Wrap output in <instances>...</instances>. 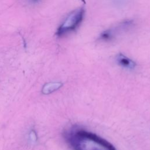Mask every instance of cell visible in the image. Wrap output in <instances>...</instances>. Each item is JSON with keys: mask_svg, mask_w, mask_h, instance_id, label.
Instances as JSON below:
<instances>
[{"mask_svg": "<svg viewBox=\"0 0 150 150\" xmlns=\"http://www.w3.org/2000/svg\"><path fill=\"white\" fill-rule=\"evenodd\" d=\"M74 150H116L105 139L81 129H73L64 134Z\"/></svg>", "mask_w": 150, "mask_h": 150, "instance_id": "obj_1", "label": "cell"}, {"mask_svg": "<svg viewBox=\"0 0 150 150\" xmlns=\"http://www.w3.org/2000/svg\"><path fill=\"white\" fill-rule=\"evenodd\" d=\"M84 16L85 9L83 7L71 11L57 28L56 35L58 37H62L75 31L82 23Z\"/></svg>", "mask_w": 150, "mask_h": 150, "instance_id": "obj_2", "label": "cell"}, {"mask_svg": "<svg viewBox=\"0 0 150 150\" xmlns=\"http://www.w3.org/2000/svg\"><path fill=\"white\" fill-rule=\"evenodd\" d=\"M134 26V21L133 20L125 19L102 32L98 40L103 42H111L119 36L129 31Z\"/></svg>", "mask_w": 150, "mask_h": 150, "instance_id": "obj_3", "label": "cell"}, {"mask_svg": "<svg viewBox=\"0 0 150 150\" xmlns=\"http://www.w3.org/2000/svg\"><path fill=\"white\" fill-rule=\"evenodd\" d=\"M116 60L117 63L123 67L132 69H134L136 66V63L135 62H134L131 59L128 58L122 53H119L117 56Z\"/></svg>", "mask_w": 150, "mask_h": 150, "instance_id": "obj_4", "label": "cell"}, {"mask_svg": "<svg viewBox=\"0 0 150 150\" xmlns=\"http://www.w3.org/2000/svg\"><path fill=\"white\" fill-rule=\"evenodd\" d=\"M63 86V84L60 82H50L45 84L42 89V92L44 94H49L58 89H59L62 86Z\"/></svg>", "mask_w": 150, "mask_h": 150, "instance_id": "obj_5", "label": "cell"}, {"mask_svg": "<svg viewBox=\"0 0 150 150\" xmlns=\"http://www.w3.org/2000/svg\"><path fill=\"white\" fill-rule=\"evenodd\" d=\"M30 138L31 139L32 141L34 142L36 141L37 140V136L36 134V132H35V131L32 130L30 133Z\"/></svg>", "mask_w": 150, "mask_h": 150, "instance_id": "obj_6", "label": "cell"}, {"mask_svg": "<svg viewBox=\"0 0 150 150\" xmlns=\"http://www.w3.org/2000/svg\"><path fill=\"white\" fill-rule=\"evenodd\" d=\"M30 1H34V2H36V1H39V0H30Z\"/></svg>", "mask_w": 150, "mask_h": 150, "instance_id": "obj_7", "label": "cell"}]
</instances>
